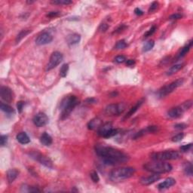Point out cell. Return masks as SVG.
Wrapping results in <instances>:
<instances>
[{
  "label": "cell",
  "instance_id": "cell-9",
  "mask_svg": "<svg viewBox=\"0 0 193 193\" xmlns=\"http://www.w3.org/2000/svg\"><path fill=\"white\" fill-rule=\"evenodd\" d=\"M31 156L33 159H35L36 160L40 162L41 164L45 166L48 168H53V163L51 161V159L49 158H48L47 156H44V155H41L40 153L35 152L31 154Z\"/></svg>",
  "mask_w": 193,
  "mask_h": 193
},
{
  "label": "cell",
  "instance_id": "cell-25",
  "mask_svg": "<svg viewBox=\"0 0 193 193\" xmlns=\"http://www.w3.org/2000/svg\"><path fill=\"white\" fill-rule=\"evenodd\" d=\"M0 109H1L2 111H3V112H6L8 115H11L14 113V109L11 106L4 104V103H1V104H0Z\"/></svg>",
  "mask_w": 193,
  "mask_h": 193
},
{
  "label": "cell",
  "instance_id": "cell-8",
  "mask_svg": "<svg viewBox=\"0 0 193 193\" xmlns=\"http://www.w3.org/2000/svg\"><path fill=\"white\" fill-rule=\"evenodd\" d=\"M64 60V56L59 51H54L51 54L50 57L49 61H48L47 66H46V71H49L57 67Z\"/></svg>",
  "mask_w": 193,
  "mask_h": 193
},
{
  "label": "cell",
  "instance_id": "cell-27",
  "mask_svg": "<svg viewBox=\"0 0 193 193\" xmlns=\"http://www.w3.org/2000/svg\"><path fill=\"white\" fill-rule=\"evenodd\" d=\"M30 33H31V30H23L22 31H21L16 38V40H15L16 43H19L20 41L22 40L24 37H26V36H27Z\"/></svg>",
  "mask_w": 193,
  "mask_h": 193
},
{
  "label": "cell",
  "instance_id": "cell-2",
  "mask_svg": "<svg viewBox=\"0 0 193 193\" xmlns=\"http://www.w3.org/2000/svg\"><path fill=\"white\" fill-rule=\"evenodd\" d=\"M144 168L149 172L154 174H165L172 171L173 167L169 163L161 161H154L153 162H148L144 165Z\"/></svg>",
  "mask_w": 193,
  "mask_h": 193
},
{
  "label": "cell",
  "instance_id": "cell-26",
  "mask_svg": "<svg viewBox=\"0 0 193 193\" xmlns=\"http://www.w3.org/2000/svg\"><path fill=\"white\" fill-rule=\"evenodd\" d=\"M183 171L184 173L186 176H189V177H192V163L187 161L185 163L183 167Z\"/></svg>",
  "mask_w": 193,
  "mask_h": 193
},
{
  "label": "cell",
  "instance_id": "cell-11",
  "mask_svg": "<svg viewBox=\"0 0 193 193\" xmlns=\"http://www.w3.org/2000/svg\"><path fill=\"white\" fill-rule=\"evenodd\" d=\"M0 96L2 100L6 103H11L13 100V93L11 89L6 86H2L0 89Z\"/></svg>",
  "mask_w": 193,
  "mask_h": 193
},
{
  "label": "cell",
  "instance_id": "cell-34",
  "mask_svg": "<svg viewBox=\"0 0 193 193\" xmlns=\"http://www.w3.org/2000/svg\"><path fill=\"white\" fill-rule=\"evenodd\" d=\"M90 176H91V179H92L94 183L99 182L100 178H99V176H98L97 173H96V171H92V172L91 173V174H90Z\"/></svg>",
  "mask_w": 193,
  "mask_h": 193
},
{
  "label": "cell",
  "instance_id": "cell-45",
  "mask_svg": "<svg viewBox=\"0 0 193 193\" xmlns=\"http://www.w3.org/2000/svg\"><path fill=\"white\" fill-rule=\"evenodd\" d=\"M134 13H135L137 15H139V16L143 15V14H144V11H143L142 10H141L140 8H135V10H134Z\"/></svg>",
  "mask_w": 193,
  "mask_h": 193
},
{
  "label": "cell",
  "instance_id": "cell-14",
  "mask_svg": "<svg viewBox=\"0 0 193 193\" xmlns=\"http://www.w3.org/2000/svg\"><path fill=\"white\" fill-rule=\"evenodd\" d=\"M184 112H185V110L183 109L182 106H179L170 109L168 112H167V115H168L170 118H172V119H178V118L181 117V116L183 115Z\"/></svg>",
  "mask_w": 193,
  "mask_h": 193
},
{
  "label": "cell",
  "instance_id": "cell-1",
  "mask_svg": "<svg viewBox=\"0 0 193 193\" xmlns=\"http://www.w3.org/2000/svg\"><path fill=\"white\" fill-rule=\"evenodd\" d=\"M95 152L106 165H116L123 164L129 160L127 154L110 146L96 145Z\"/></svg>",
  "mask_w": 193,
  "mask_h": 193
},
{
  "label": "cell",
  "instance_id": "cell-30",
  "mask_svg": "<svg viewBox=\"0 0 193 193\" xmlns=\"http://www.w3.org/2000/svg\"><path fill=\"white\" fill-rule=\"evenodd\" d=\"M51 3L54 5H69L73 3V2L69 0H53L51 1Z\"/></svg>",
  "mask_w": 193,
  "mask_h": 193
},
{
  "label": "cell",
  "instance_id": "cell-47",
  "mask_svg": "<svg viewBox=\"0 0 193 193\" xmlns=\"http://www.w3.org/2000/svg\"><path fill=\"white\" fill-rule=\"evenodd\" d=\"M125 27H126L125 26H124V25H121L120 27L118 28V29L116 30V31H115V33H119V32H121V31H122L123 30H124Z\"/></svg>",
  "mask_w": 193,
  "mask_h": 193
},
{
  "label": "cell",
  "instance_id": "cell-12",
  "mask_svg": "<svg viewBox=\"0 0 193 193\" xmlns=\"http://www.w3.org/2000/svg\"><path fill=\"white\" fill-rule=\"evenodd\" d=\"M53 40V36L49 33H42L36 39V44L37 45H44L49 44Z\"/></svg>",
  "mask_w": 193,
  "mask_h": 193
},
{
  "label": "cell",
  "instance_id": "cell-13",
  "mask_svg": "<svg viewBox=\"0 0 193 193\" xmlns=\"http://www.w3.org/2000/svg\"><path fill=\"white\" fill-rule=\"evenodd\" d=\"M112 124L111 122H106L105 124H102L97 130L98 135L100 137L106 138L107 136L108 133L113 128Z\"/></svg>",
  "mask_w": 193,
  "mask_h": 193
},
{
  "label": "cell",
  "instance_id": "cell-46",
  "mask_svg": "<svg viewBox=\"0 0 193 193\" xmlns=\"http://www.w3.org/2000/svg\"><path fill=\"white\" fill-rule=\"evenodd\" d=\"M126 64H127L128 66H133V65L135 64V61H134V60H128V61H127V62H126Z\"/></svg>",
  "mask_w": 193,
  "mask_h": 193
},
{
  "label": "cell",
  "instance_id": "cell-22",
  "mask_svg": "<svg viewBox=\"0 0 193 193\" xmlns=\"http://www.w3.org/2000/svg\"><path fill=\"white\" fill-rule=\"evenodd\" d=\"M18 174H19V171L15 168L10 169L7 172V179L9 183L14 182L15 179L18 177Z\"/></svg>",
  "mask_w": 193,
  "mask_h": 193
},
{
  "label": "cell",
  "instance_id": "cell-24",
  "mask_svg": "<svg viewBox=\"0 0 193 193\" xmlns=\"http://www.w3.org/2000/svg\"><path fill=\"white\" fill-rule=\"evenodd\" d=\"M183 66V64H177L174 65L167 71V76H172V75L175 74L182 69Z\"/></svg>",
  "mask_w": 193,
  "mask_h": 193
},
{
  "label": "cell",
  "instance_id": "cell-40",
  "mask_svg": "<svg viewBox=\"0 0 193 193\" xmlns=\"http://www.w3.org/2000/svg\"><path fill=\"white\" fill-rule=\"evenodd\" d=\"M187 127V124H184V123H179V124H177L174 125V128L178 130H183V129H185Z\"/></svg>",
  "mask_w": 193,
  "mask_h": 193
},
{
  "label": "cell",
  "instance_id": "cell-16",
  "mask_svg": "<svg viewBox=\"0 0 193 193\" xmlns=\"http://www.w3.org/2000/svg\"><path fill=\"white\" fill-rule=\"evenodd\" d=\"M176 183V180L172 177H169L167 178L164 182L161 183L158 185V188L161 190H163V189H168V188L171 187Z\"/></svg>",
  "mask_w": 193,
  "mask_h": 193
},
{
  "label": "cell",
  "instance_id": "cell-5",
  "mask_svg": "<svg viewBox=\"0 0 193 193\" xmlns=\"http://www.w3.org/2000/svg\"><path fill=\"white\" fill-rule=\"evenodd\" d=\"M151 159L153 161H168V160H176L179 159V152L175 150H166L162 152H158L152 153L150 156Z\"/></svg>",
  "mask_w": 193,
  "mask_h": 193
},
{
  "label": "cell",
  "instance_id": "cell-15",
  "mask_svg": "<svg viewBox=\"0 0 193 193\" xmlns=\"http://www.w3.org/2000/svg\"><path fill=\"white\" fill-rule=\"evenodd\" d=\"M161 177L159 174H155L153 175H150L149 177H143L140 179V183L142 184L143 186H149L150 184L154 183L155 182L159 180L160 179Z\"/></svg>",
  "mask_w": 193,
  "mask_h": 193
},
{
  "label": "cell",
  "instance_id": "cell-32",
  "mask_svg": "<svg viewBox=\"0 0 193 193\" xmlns=\"http://www.w3.org/2000/svg\"><path fill=\"white\" fill-rule=\"evenodd\" d=\"M183 137H184L183 133H179V134H177V135L173 137L172 139H171V140H172L173 142H175V143L179 142V141H181L183 139Z\"/></svg>",
  "mask_w": 193,
  "mask_h": 193
},
{
  "label": "cell",
  "instance_id": "cell-35",
  "mask_svg": "<svg viewBox=\"0 0 193 193\" xmlns=\"http://www.w3.org/2000/svg\"><path fill=\"white\" fill-rule=\"evenodd\" d=\"M156 26H152V27H151L150 29H149V30L147 31V32L145 33L144 38H147V37H149V36H151L153 34V33L156 32Z\"/></svg>",
  "mask_w": 193,
  "mask_h": 193
},
{
  "label": "cell",
  "instance_id": "cell-23",
  "mask_svg": "<svg viewBox=\"0 0 193 193\" xmlns=\"http://www.w3.org/2000/svg\"><path fill=\"white\" fill-rule=\"evenodd\" d=\"M80 39H81L80 35L77 34V33H73V34L69 35V36H67L66 41H67V42L69 43V45H76L80 41Z\"/></svg>",
  "mask_w": 193,
  "mask_h": 193
},
{
  "label": "cell",
  "instance_id": "cell-43",
  "mask_svg": "<svg viewBox=\"0 0 193 193\" xmlns=\"http://www.w3.org/2000/svg\"><path fill=\"white\" fill-rule=\"evenodd\" d=\"M109 28V25L106 24H102L100 26L99 30L101 31V32H106L107 30V29Z\"/></svg>",
  "mask_w": 193,
  "mask_h": 193
},
{
  "label": "cell",
  "instance_id": "cell-37",
  "mask_svg": "<svg viewBox=\"0 0 193 193\" xmlns=\"http://www.w3.org/2000/svg\"><path fill=\"white\" fill-rule=\"evenodd\" d=\"M126 61V57L124 55H119L117 56L115 58V62L117 64H122Z\"/></svg>",
  "mask_w": 193,
  "mask_h": 193
},
{
  "label": "cell",
  "instance_id": "cell-21",
  "mask_svg": "<svg viewBox=\"0 0 193 193\" xmlns=\"http://www.w3.org/2000/svg\"><path fill=\"white\" fill-rule=\"evenodd\" d=\"M16 139L20 144H27L30 142V139L29 136L26 134L25 132H21L16 136Z\"/></svg>",
  "mask_w": 193,
  "mask_h": 193
},
{
  "label": "cell",
  "instance_id": "cell-17",
  "mask_svg": "<svg viewBox=\"0 0 193 193\" xmlns=\"http://www.w3.org/2000/svg\"><path fill=\"white\" fill-rule=\"evenodd\" d=\"M192 40H190L189 41V42L187 43V45H186L184 47H183L182 48H181V50L179 51V52L177 54V57H176V60L177 61V60L185 56L188 52H189V50H190V48H192Z\"/></svg>",
  "mask_w": 193,
  "mask_h": 193
},
{
  "label": "cell",
  "instance_id": "cell-10",
  "mask_svg": "<svg viewBox=\"0 0 193 193\" xmlns=\"http://www.w3.org/2000/svg\"><path fill=\"white\" fill-rule=\"evenodd\" d=\"M48 117L44 112H39L33 117V124L38 128L44 127L48 123Z\"/></svg>",
  "mask_w": 193,
  "mask_h": 193
},
{
  "label": "cell",
  "instance_id": "cell-38",
  "mask_svg": "<svg viewBox=\"0 0 193 193\" xmlns=\"http://www.w3.org/2000/svg\"><path fill=\"white\" fill-rule=\"evenodd\" d=\"M158 6H159V3H158L157 2H153L152 3V5L150 6V7H149V12L152 13L153 12V11H156V10L158 8Z\"/></svg>",
  "mask_w": 193,
  "mask_h": 193
},
{
  "label": "cell",
  "instance_id": "cell-7",
  "mask_svg": "<svg viewBox=\"0 0 193 193\" xmlns=\"http://www.w3.org/2000/svg\"><path fill=\"white\" fill-rule=\"evenodd\" d=\"M126 109V104L124 103L109 104L105 108V113L108 116H119Z\"/></svg>",
  "mask_w": 193,
  "mask_h": 193
},
{
  "label": "cell",
  "instance_id": "cell-36",
  "mask_svg": "<svg viewBox=\"0 0 193 193\" xmlns=\"http://www.w3.org/2000/svg\"><path fill=\"white\" fill-rule=\"evenodd\" d=\"M192 144H186V145H183V146H180V150L181 152H188V151H189L191 149V148H192Z\"/></svg>",
  "mask_w": 193,
  "mask_h": 193
},
{
  "label": "cell",
  "instance_id": "cell-33",
  "mask_svg": "<svg viewBox=\"0 0 193 193\" xmlns=\"http://www.w3.org/2000/svg\"><path fill=\"white\" fill-rule=\"evenodd\" d=\"M181 106L183 107V109H184V110L186 111L188 110V109H190L191 107H192V100H187L186 102L183 103L182 105H180Z\"/></svg>",
  "mask_w": 193,
  "mask_h": 193
},
{
  "label": "cell",
  "instance_id": "cell-44",
  "mask_svg": "<svg viewBox=\"0 0 193 193\" xmlns=\"http://www.w3.org/2000/svg\"><path fill=\"white\" fill-rule=\"evenodd\" d=\"M59 14H60L59 11H51V12L48 13L46 16L48 17V18H54V17L58 16Z\"/></svg>",
  "mask_w": 193,
  "mask_h": 193
},
{
  "label": "cell",
  "instance_id": "cell-3",
  "mask_svg": "<svg viewBox=\"0 0 193 193\" xmlns=\"http://www.w3.org/2000/svg\"><path fill=\"white\" fill-rule=\"evenodd\" d=\"M78 104H79V100L76 96L71 95L66 96L61 104V119L62 120L66 119Z\"/></svg>",
  "mask_w": 193,
  "mask_h": 193
},
{
  "label": "cell",
  "instance_id": "cell-41",
  "mask_svg": "<svg viewBox=\"0 0 193 193\" xmlns=\"http://www.w3.org/2000/svg\"><path fill=\"white\" fill-rule=\"evenodd\" d=\"M24 106V102H23V101H20V102H18V104H17V108H18V112H19L20 113L22 112Z\"/></svg>",
  "mask_w": 193,
  "mask_h": 193
},
{
  "label": "cell",
  "instance_id": "cell-20",
  "mask_svg": "<svg viewBox=\"0 0 193 193\" xmlns=\"http://www.w3.org/2000/svg\"><path fill=\"white\" fill-rule=\"evenodd\" d=\"M40 142L41 144L45 146H49L52 144V137L47 134L46 132L43 133L40 137Z\"/></svg>",
  "mask_w": 193,
  "mask_h": 193
},
{
  "label": "cell",
  "instance_id": "cell-29",
  "mask_svg": "<svg viewBox=\"0 0 193 193\" xmlns=\"http://www.w3.org/2000/svg\"><path fill=\"white\" fill-rule=\"evenodd\" d=\"M155 42L153 40H149L148 41L146 44L144 45V48H143V51L144 52H147V51H150L151 49H152V48L154 47Z\"/></svg>",
  "mask_w": 193,
  "mask_h": 193
},
{
  "label": "cell",
  "instance_id": "cell-28",
  "mask_svg": "<svg viewBox=\"0 0 193 193\" xmlns=\"http://www.w3.org/2000/svg\"><path fill=\"white\" fill-rule=\"evenodd\" d=\"M68 71H69V64H63L61 67V69H60V76L62 78H65L67 76Z\"/></svg>",
  "mask_w": 193,
  "mask_h": 193
},
{
  "label": "cell",
  "instance_id": "cell-31",
  "mask_svg": "<svg viewBox=\"0 0 193 193\" xmlns=\"http://www.w3.org/2000/svg\"><path fill=\"white\" fill-rule=\"evenodd\" d=\"M127 47V43L124 40H120L119 41H117L116 45V48L118 50H120V49H124Z\"/></svg>",
  "mask_w": 193,
  "mask_h": 193
},
{
  "label": "cell",
  "instance_id": "cell-19",
  "mask_svg": "<svg viewBox=\"0 0 193 193\" xmlns=\"http://www.w3.org/2000/svg\"><path fill=\"white\" fill-rule=\"evenodd\" d=\"M144 99H141L140 100H139L138 102L135 105H134V106H133L132 108H131V109L129 110V112L126 114V116H124V119H129L130 117H131L132 115H134V113H135L138 110V109H139L140 107L141 106V105H142L143 104H144Z\"/></svg>",
  "mask_w": 193,
  "mask_h": 193
},
{
  "label": "cell",
  "instance_id": "cell-39",
  "mask_svg": "<svg viewBox=\"0 0 193 193\" xmlns=\"http://www.w3.org/2000/svg\"><path fill=\"white\" fill-rule=\"evenodd\" d=\"M8 143V136L7 135H2L0 138V144L2 146H4L7 144Z\"/></svg>",
  "mask_w": 193,
  "mask_h": 193
},
{
  "label": "cell",
  "instance_id": "cell-18",
  "mask_svg": "<svg viewBox=\"0 0 193 193\" xmlns=\"http://www.w3.org/2000/svg\"><path fill=\"white\" fill-rule=\"evenodd\" d=\"M102 124V121L99 118H94L91 119L88 124V128L90 130H96L100 128V126Z\"/></svg>",
  "mask_w": 193,
  "mask_h": 193
},
{
  "label": "cell",
  "instance_id": "cell-42",
  "mask_svg": "<svg viewBox=\"0 0 193 193\" xmlns=\"http://www.w3.org/2000/svg\"><path fill=\"white\" fill-rule=\"evenodd\" d=\"M183 18V15L180 14H178V13H177V14H172V15H171L169 17V19L171 20H177V19H180V18Z\"/></svg>",
  "mask_w": 193,
  "mask_h": 193
},
{
  "label": "cell",
  "instance_id": "cell-4",
  "mask_svg": "<svg viewBox=\"0 0 193 193\" xmlns=\"http://www.w3.org/2000/svg\"><path fill=\"white\" fill-rule=\"evenodd\" d=\"M135 173V169L131 167H124L116 168L111 171L109 178L113 182H119L131 177Z\"/></svg>",
  "mask_w": 193,
  "mask_h": 193
},
{
  "label": "cell",
  "instance_id": "cell-6",
  "mask_svg": "<svg viewBox=\"0 0 193 193\" xmlns=\"http://www.w3.org/2000/svg\"><path fill=\"white\" fill-rule=\"evenodd\" d=\"M184 82L183 79H178L176 81H174L173 82L170 83V84L164 86L162 89H161L159 91V97L162 98L168 95L169 94L172 93L173 91L175 89H177V88L180 87Z\"/></svg>",
  "mask_w": 193,
  "mask_h": 193
}]
</instances>
